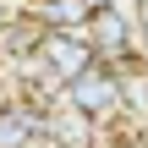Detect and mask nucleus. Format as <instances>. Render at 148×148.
Segmentation results:
<instances>
[{"mask_svg":"<svg viewBox=\"0 0 148 148\" xmlns=\"http://www.w3.org/2000/svg\"><path fill=\"white\" fill-rule=\"evenodd\" d=\"M44 137V104L16 93V99H0V148H33Z\"/></svg>","mask_w":148,"mask_h":148,"instance_id":"3","label":"nucleus"},{"mask_svg":"<svg viewBox=\"0 0 148 148\" xmlns=\"http://www.w3.org/2000/svg\"><path fill=\"white\" fill-rule=\"evenodd\" d=\"M66 104H71V110H82L93 126H104V121L126 115V99H121V71H110V66L82 71V77L66 88Z\"/></svg>","mask_w":148,"mask_h":148,"instance_id":"2","label":"nucleus"},{"mask_svg":"<svg viewBox=\"0 0 148 148\" xmlns=\"http://www.w3.org/2000/svg\"><path fill=\"white\" fill-rule=\"evenodd\" d=\"M88 44H93L99 66H110V71L143 66L137 60V11H126L121 0H99L93 22H88Z\"/></svg>","mask_w":148,"mask_h":148,"instance_id":"1","label":"nucleus"},{"mask_svg":"<svg viewBox=\"0 0 148 148\" xmlns=\"http://www.w3.org/2000/svg\"><path fill=\"white\" fill-rule=\"evenodd\" d=\"M132 11H137V60L148 66V0H137Z\"/></svg>","mask_w":148,"mask_h":148,"instance_id":"5","label":"nucleus"},{"mask_svg":"<svg viewBox=\"0 0 148 148\" xmlns=\"http://www.w3.org/2000/svg\"><path fill=\"white\" fill-rule=\"evenodd\" d=\"M99 0H33V22L49 33H88Z\"/></svg>","mask_w":148,"mask_h":148,"instance_id":"4","label":"nucleus"}]
</instances>
